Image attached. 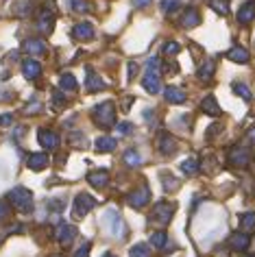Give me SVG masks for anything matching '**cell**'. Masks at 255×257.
<instances>
[{"instance_id":"cell-8","label":"cell","mask_w":255,"mask_h":257,"mask_svg":"<svg viewBox=\"0 0 255 257\" xmlns=\"http://www.w3.org/2000/svg\"><path fill=\"white\" fill-rule=\"evenodd\" d=\"M149 201H151V190L146 188V185H140V188L129 192V196H126V203H129V207H133V209H142Z\"/></svg>"},{"instance_id":"cell-45","label":"cell","mask_w":255,"mask_h":257,"mask_svg":"<svg viewBox=\"0 0 255 257\" xmlns=\"http://www.w3.org/2000/svg\"><path fill=\"white\" fill-rule=\"evenodd\" d=\"M40 109H42V102H40V100H33V102H29L24 111H27V113H37Z\"/></svg>"},{"instance_id":"cell-19","label":"cell","mask_w":255,"mask_h":257,"mask_svg":"<svg viewBox=\"0 0 255 257\" xmlns=\"http://www.w3.org/2000/svg\"><path fill=\"white\" fill-rule=\"evenodd\" d=\"M22 48H24V53H29L31 57H33V59H35V57H40V55L46 53V46H44V42H42V40H27Z\"/></svg>"},{"instance_id":"cell-36","label":"cell","mask_w":255,"mask_h":257,"mask_svg":"<svg viewBox=\"0 0 255 257\" xmlns=\"http://www.w3.org/2000/svg\"><path fill=\"white\" fill-rule=\"evenodd\" d=\"M209 7H212L218 16L229 14V0H209Z\"/></svg>"},{"instance_id":"cell-9","label":"cell","mask_w":255,"mask_h":257,"mask_svg":"<svg viewBox=\"0 0 255 257\" xmlns=\"http://www.w3.org/2000/svg\"><path fill=\"white\" fill-rule=\"evenodd\" d=\"M76 227L74 224H68V222H61L59 227H57V240H59V244L61 246H68V244H72L74 242V237H76Z\"/></svg>"},{"instance_id":"cell-47","label":"cell","mask_w":255,"mask_h":257,"mask_svg":"<svg viewBox=\"0 0 255 257\" xmlns=\"http://www.w3.org/2000/svg\"><path fill=\"white\" fill-rule=\"evenodd\" d=\"M151 3H153V0H133V5H136L138 9H146Z\"/></svg>"},{"instance_id":"cell-10","label":"cell","mask_w":255,"mask_h":257,"mask_svg":"<svg viewBox=\"0 0 255 257\" xmlns=\"http://www.w3.org/2000/svg\"><path fill=\"white\" fill-rule=\"evenodd\" d=\"M37 140H40V144L46 151H55L57 146H59V136L53 131H48V128H42V131L37 133Z\"/></svg>"},{"instance_id":"cell-15","label":"cell","mask_w":255,"mask_h":257,"mask_svg":"<svg viewBox=\"0 0 255 257\" xmlns=\"http://www.w3.org/2000/svg\"><path fill=\"white\" fill-rule=\"evenodd\" d=\"M72 35L76 37V40H81V42L92 40V37H94V27H92V22H79V24H74Z\"/></svg>"},{"instance_id":"cell-21","label":"cell","mask_w":255,"mask_h":257,"mask_svg":"<svg viewBox=\"0 0 255 257\" xmlns=\"http://www.w3.org/2000/svg\"><path fill=\"white\" fill-rule=\"evenodd\" d=\"M53 22H55V18L50 14V9H44L40 18H37V29H40L42 33H50V31H53Z\"/></svg>"},{"instance_id":"cell-16","label":"cell","mask_w":255,"mask_h":257,"mask_svg":"<svg viewBox=\"0 0 255 257\" xmlns=\"http://www.w3.org/2000/svg\"><path fill=\"white\" fill-rule=\"evenodd\" d=\"M255 20V0H248V3H244L238 11V22L240 24H248Z\"/></svg>"},{"instance_id":"cell-6","label":"cell","mask_w":255,"mask_h":257,"mask_svg":"<svg viewBox=\"0 0 255 257\" xmlns=\"http://www.w3.org/2000/svg\"><path fill=\"white\" fill-rule=\"evenodd\" d=\"M94 207H96V198L85 194V192H81V194H76V198H74L72 214H74V218H85Z\"/></svg>"},{"instance_id":"cell-37","label":"cell","mask_w":255,"mask_h":257,"mask_svg":"<svg viewBox=\"0 0 255 257\" xmlns=\"http://www.w3.org/2000/svg\"><path fill=\"white\" fill-rule=\"evenodd\" d=\"M181 7V0H162V11L164 14H175Z\"/></svg>"},{"instance_id":"cell-30","label":"cell","mask_w":255,"mask_h":257,"mask_svg":"<svg viewBox=\"0 0 255 257\" xmlns=\"http://www.w3.org/2000/svg\"><path fill=\"white\" fill-rule=\"evenodd\" d=\"M240 229L248 233V231H255V214L253 211H246V214L240 216Z\"/></svg>"},{"instance_id":"cell-20","label":"cell","mask_w":255,"mask_h":257,"mask_svg":"<svg viewBox=\"0 0 255 257\" xmlns=\"http://www.w3.org/2000/svg\"><path fill=\"white\" fill-rule=\"evenodd\" d=\"M87 181H90V185H94L96 190H103L107 183H109V175H107L105 170H96V172H90L87 175Z\"/></svg>"},{"instance_id":"cell-39","label":"cell","mask_w":255,"mask_h":257,"mask_svg":"<svg viewBox=\"0 0 255 257\" xmlns=\"http://www.w3.org/2000/svg\"><path fill=\"white\" fill-rule=\"evenodd\" d=\"M70 7H72V11H76V14H85L87 3L85 0H70Z\"/></svg>"},{"instance_id":"cell-2","label":"cell","mask_w":255,"mask_h":257,"mask_svg":"<svg viewBox=\"0 0 255 257\" xmlns=\"http://www.w3.org/2000/svg\"><path fill=\"white\" fill-rule=\"evenodd\" d=\"M9 203L14 205L18 211H22V214H29V211H33V192L29 188H22V185H18L9 192Z\"/></svg>"},{"instance_id":"cell-22","label":"cell","mask_w":255,"mask_h":257,"mask_svg":"<svg viewBox=\"0 0 255 257\" xmlns=\"http://www.w3.org/2000/svg\"><path fill=\"white\" fill-rule=\"evenodd\" d=\"M48 166V155L46 153H33V155L29 157V168L31 170H35V172H40L44 170Z\"/></svg>"},{"instance_id":"cell-41","label":"cell","mask_w":255,"mask_h":257,"mask_svg":"<svg viewBox=\"0 0 255 257\" xmlns=\"http://www.w3.org/2000/svg\"><path fill=\"white\" fill-rule=\"evenodd\" d=\"M90 248H92V244H90V242L81 244V246H79V248H76V253H74V257H90Z\"/></svg>"},{"instance_id":"cell-13","label":"cell","mask_w":255,"mask_h":257,"mask_svg":"<svg viewBox=\"0 0 255 257\" xmlns=\"http://www.w3.org/2000/svg\"><path fill=\"white\" fill-rule=\"evenodd\" d=\"M22 74L27 76L29 81H33V79H37V76L42 74V66H40V61L37 59H24V63H22Z\"/></svg>"},{"instance_id":"cell-4","label":"cell","mask_w":255,"mask_h":257,"mask_svg":"<svg viewBox=\"0 0 255 257\" xmlns=\"http://www.w3.org/2000/svg\"><path fill=\"white\" fill-rule=\"evenodd\" d=\"M175 209H177V205H175V203L159 201V203H155V207H153V211H151V220H153V222H157L159 227H166V224L173 220Z\"/></svg>"},{"instance_id":"cell-46","label":"cell","mask_w":255,"mask_h":257,"mask_svg":"<svg viewBox=\"0 0 255 257\" xmlns=\"http://www.w3.org/2000/svg\"><path fill=\"white\" fill-rule=\"evenodd\" d=\"M7 216H9V207H7V203L0 201V222H3Z\"/></svg>"},{"instance_id":"cell-29","label":"cell","mask_w":255,"mask_h":257,"mask_svg":"<svg viewBox=\"0 0 255 257\" xmlns=\"http://www.w3.org/2000/svg\"><path fill=\"white\" fill-rule=\"evenodd\" d=\"M214 70H216L214 59H207V61L199 68V79H201V81H209V79L214 76Z\"/></svg>"},{"instance_id":"cell-18","label":"cell","mask_w":255,"mask_h":257,"mask_svg":"<svg viewBox=\"0 0 255 257\" xmlns=\"http://www.w3.org/2000/svg\"><path fill=\"white\" fill-rule=\"evenodd\" d=\"M248 244H251V237H248V233H244V231L233 233L231 237H229V246H231L233 250H246Z\"/></svg>"},{"instance_id":"cell-50","label":"cell","mask_w":255,"mask_h":257,"mask_svg":"<svg viewBox=\"0 0 255 257\" xmlns=\"http://www.w3.org/2000/svg\"><path fill=\"white\" fill-rule=\"evenodd\" d=\"M103 257H116V255H113V253H105Z\"/></svg>"},{"instance_id":"cell-27","label":"cell","mask_w":255,"mask_h":257,"mask_svg":"<svg viewBox=\"0 0 255 257\" xmlns=\"http://www.w3.org/2000/svg\"><path fill=\"white\" fill-rule=\"evenodd\" d=\"M31 11H33V0H18V3H14V14L18 18H27Z\"/></svg>"},{"instance_id":"cell-7","label":"cell","mask_w":255,"mask_h":257,"mask_svg":"<svg viewBox=\"0 0 255 257\" xmlns=\"http://www.w3.org/2000/svg\"><path fill=\"white\" fill-rule=\"evenodd\" d=\"M251 151L246 149V146H233L231 151H229V164L233 166V168H246L248 164H251Z\"/></svg>"},{"instance_id":"cell-26","label":"cell","mask_w":255,"mask_h":257,"mask_svg":"<svg viewBox=\"0 0 255 257\" xmlns=\"http://www.w3.org/2000/svg\"><path fill=\"white\" fill-rule=\"evenodd\" d=\"M201 109H203V111H205L207 115H220V105H218V102H216V98H214L212 94L203 98V102H201Z\"/></svg>"},{"instance_id":"cell-5","label":"cell","mask_w":255,"mask_h":257,"mask_svg":"<svg viewBox=\"0 0 255 257\" xmlns=\"http://www.w3.org/2000/svg\"><path fill=\"white\" fill-rule=\"evenodd\" d=\"M103 220H105V227L111 231L113 237L124 240V237H126V224H124V220L120 218V214L116 209H107L105 216H103Z\"/></svg>"},{"instance_id":"cell-24","label":"cell","mask_w":255,"mask_h":257,"mask_svg":"<svg viewBox=\"0 0 255 257\" xmlns=\"http://www.w3.org/2000/svg\"><path fill=\"white\" fill-rule=\"evenodd\" d=\"M59 87H61V92H76V89H79V83H76L74 74L63 72L59 76Z\"/></svg>"},{"instance_id":"cell-12","label":"cell","mask_w":255,"mask_h":257,"mask_svg":"<svg viewBox=\"0 0 255 257\" xmlns=\"http://www.w3.org/2000/svg\"><path fill=\"white\" fill-rule=\"evenodd\" d=\"M107 87V83L103 81V76H98V74H94L90 68H87V79H85V89L90 94L94 92H100V89H105Z\"/></svg>"},{"instance_id":"cell-33","label":"cell","mask_w":255,"mask_h":257,"mask_svg":"<svg viewBox=\"0 0 255 257\" xmlns=\"http://www.w3.org/2000/svg\"><path fill=\"white\" fill-rule=\"evenodd\" d=\"M68 142L72 144L74 149H85V146H87V138H85V133H79V131H74V133H70Z\"/></svg>"},{"instance_id":"cell-1","label":"cell","mask_w":255,"mask_h":257,"mask_svg":"<svg viewBox=\"0 0 255 257\" xmlns=\"http://www.w3.org/2000/svg\"><path fill=\"white\" fill-rule=\"evenodd\" d=\"M142 87L149 94H157L159 89H162V72H159V59H157V57H151L149 63H146Z\"/></svg>"},{"instance_id":"cell-40","label":"cell","mask_w":255,"mask_h":257,"mask_svg":"<svg viewBox=\"0 0 255 257\" xmlns=\"http://www.w3.org/2000/svg\"><path fill=\"white\" fill-rule=\"evenodd\" d=\"M66 96H63V92H53V107L55 109H59V107H63L66 105Z\"/></svg>"},{"instance_id":"cell-48","label":"cell","mask_w":255,"mask_h":257,"mask_svg":"<svg viewBox=\"0 0 255 257\" xmlns=\"http://www.w3.org/2000/svg\"><path fill=\"white\" fill-rule=\"evenodd\" d=\"M136 70H138V63L131 61V63H129V81L136 79Z\"/></svg>"},{"instance_id":"cell-17","label":"cell","mask_w":255,"mask_h":257,"mask_svg":"<svg viewBox=\"0 0 255 257\" xmlns=\"http://www.w3.org/2000/svg\"><path fill=\"white\" fill-rule=\"evenodd\" d=\"M164 98L168 102H173V105H181V102H186L188 96H186V92H183L181 87H173V85H170V87L164 89Z\"/></svg>"},{"instance_id":"cell-34","label":"cell","mask_w":255,"mask_h":257,"mask_svg":"<svg viewBox=\"0 0 255 257\" xmlns=\"http://www.w3.org/2000/svg\"><path fill=\"white\" fill-rule=\"evenodd\" d=\"M166 244H168V235H166L164 231H155V233H151V246L164 248Z\"/></svg>"},{"instance_id":"cell-23","label":"cell","mask_w":255,"mask_h":257,"mask_svg":"<svg viewBox=\"0 0 255 257\" xmlns=\"http://www.w3.org/2000/svg\"><path fill=\"white\" fill-rule=\"evenodd\" d=\"M227 59L233 61V63H246L251 57H248V50L242 48V46H233L231 50L227 53Z\"/></svg>"},{"instance_id":"cell-32","label":"cell","mask_w":255,"mask_h":257,"mask_svg":"<svg viewBox=\"0 0 255 257\" xmlns=\"http://www.w3.org/2000/svg\"><path fill=\"white\" fill-rule=\"evenodd\" d=\"M124 164L131 166V168H138V166L142 164V155H140L136 149H129V151L124 153Z\"/></svg>"},{"instance_id":"cell-14","label":"cell","mask_w":255,"mask_h":257,"mask_svg":"<svg viewBox=\"0 0 255 257\" xmlns=\"http://www.w3.org/2000/svg\"><path fill=\"white\" fill-rule=\"evenodd\" d=\"M179 24H181L183 29L199 27V24H201V16H199V11H196L194 7L186 9V11H183V16H181V20H179Z\"/></svg>"},{"instance_id":"cell-25","label":"cell","mask_w":255,"mask_h":257,"mask_svg":"<svg viewBox=\"0 0 255 257\" xmlns=\"http://www.w3.org/2000/svg\"><path fill=\"white\" fill-rule=\"evenodd\" d=\"M116 146H118L116 138L100 136V138L96 140V151H98V153H111V151H116Z\"/></svg>"},{"instance_id":"cell-3","label":"cell","mask_w":255,"mask_h":257,"mask_svg":"<svg viewBox=\"0 0 255 257\" xmlns=\"http://www.w3.org/2000/svg\"><path fill=\"white\" fill-rule=\"evenodd\" d=\"M92 118L94 122H96L98 126H111L113 122H116V105H113L111 100H105V102H98L96 107H94V111H92Z\"/></svg>"},{"instance_id":"cell-43","label":"cell","mask_w":255,"mask_h":257,"mask_svg":"<svg viewBox=\"0 0 255 257\" xmlns=\"http://www.w3.org/2000/svg\"><path fill=\"white\" fill-rule=\"evenodd\" d=\"M179 50H181V46H179L177 42H168V44L164 46V53H166V55H177Z\"/></svg>"},{"instance_id":"cell-35","label":"cell","mask_w":255,"mask_h":257,"mask_svg":"<svg viewBox=\"0 0 255 257\" xmlns=\"http://www.w3.org/2000/svg\"><path fill=\"white\" fill-rule=\"evenodd\" d=\"M162 181H164V190L166 192H173L179 188V181H177V177H173L170 172H162Z\"/></svg>"},{"instance_id":"cell-31","label":"cell","mask_w":255,"mask_h":257,"mask_svg":"<svg viewBox=\"0 0 255 257\" xmlns=\"http://www.w3.org/2000/svg\"><path fill=\"white\" fill-rule=\"evenodd\" d=\"M129 255L131 257H151V246L149 244H144V242H138V244H133L131 246Z\"/></svg>"},{"instance_id":"cell-51","label":"cell","mask_w":255,"mask_h":257,"mask_svg":"<svg viewBox=\"0 0 255 257\" xmlns=\"http://www.w3.org/2000/svg\"><path fill=\"white\" fill-rule=\"evenodd\" d=\"M246 257H255V255H246Z\"/></svg>"},{"instance_id":"cell-38","label":"cell","mask_w":255,"mask_h":257,"mask_svg":"<svg viewBox=\"0 0 255 257\" xmlns=\"http://www.w3.org/2000/svg\"><path fill=\"white\" fill-rule=\"evenodd\" d=\"M233 92L238 94L240 98L251 100V89H248V85H244V83H233Z\"/></svg>"},{"instance_id":"cell-11","label":"cell","mask_w":255,"mask_h":257,"mask_svg":"<svg viewBox=\"0 0 255 257\" xmlns=\"http://www.w3.org/2000/svg\"><path fill=\"white\" fill-rule=\"evenodd\" d=\"M157 146L162 151V155H175L177 153V140L170 136V133H162L157 140Z\"/></svg>"},{"instance_id":"cell-49","label":"cell","mask_w":255,"mask_h":257,"mask_svg":"<svg viewBox=\"0 0 255 257\" xmlns=\"http://www.w3.org/2000/svg\"><path fill=\"white\" fill-rule=\"evenodd\" d=\"M246 140H248V142H251V144L255 146V124H253V126L246 131Z\"/></svg>"},{"instance_id":"cell-28","label":"cell","mask_w":255,"mask_h":257,"mask_svg":"<svg viewBox=\"0 0 255 257\" xmlns=\"http://www.w3.org/2000/svg\"><path fill=\"white\" fill-rule=\"evenodd\" d=\"M199 168H201V166H199V159H196V157H188L186 162L181 164V172H183V175H188V177L196 175Z\"/></svg>"},{"instance_id":"cell-42","label":"cell","mask_w":255,"mask_h":257,"mask_svg":"<svg viewBox=\"0 0 255 257\" xmlns=\"http://www.w3.org/2000/svg\"><path fill=\"white\" fill-rule=\"evenodd\" d=\"M118 133H120V136H131V133H133V124H131V122H120V124H118Z\"/></svg>"},{"instance_id":"cell-44","label":"cell","mask_w":255,"mask_h":257,"mask_svg":"<svg viewBox=\"0 0 255 257\" xmlns=\"http://www.w3.org/2000/svg\"><path fill=\"white\" fill-rule=\"evenodd\" d=\"M14 124V113H0V126H11Z\"/></svg>"}]
</instances>
